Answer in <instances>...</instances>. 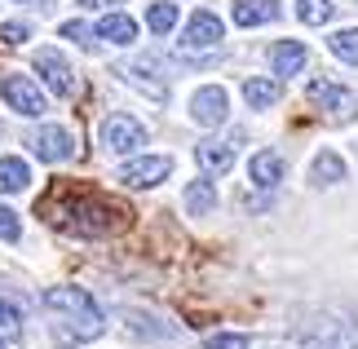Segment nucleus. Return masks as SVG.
Listing matches in <instances>:
<instances>
[{
  "mask_svg": "<svg viewBox=\"0 0 358 349\" xmlns=\"http://www.w3.org/2000/svg\"><path fill=\"white\" fill-rule=\"evenodd\" d=\"M40 217L76 239H111V234L129 230L133 221V213L120 199L85 186V181H53L49 194L40 199Z\"/></svg>",
  "mask_w": 358,
  "mask_h": 349,
  "instance_id": "1",
  "label": "nucleus"
},
{
  "mask_svg": "<svg viewBox=\"0 0 358 349\" xmlns=\"http://www.w3.org/2000/svg\"><path fill=\"white\" fill-rule=\"evenodd\" d=\"M45 310L71 318V327H76L71 341H89V336L102 332V310L93 305V297L85 287H49L45 292Z\"/></svg>",
  "mask_w": 358,
  "mask_h": 349,
  "instance_id": "2",
  "label": "nucleus"
},
{
  "mask_svg": "<svg viewBox=\"0 0 358 349\" xmlns=\"http://www.w3.org/2000/svg\"><path fill=\"white\" fill-rule=\"evenodd\" d=\"M102 146L111 155H133V150L146 146V129L133 115H106L102 120Z\"/></svg>",
  "mask_w": 358,
  "mask_h": 349,
  "instance_id": "3",
  "label": "nucleus"
},
{
  "mask_svg": "<svg viewBox=\"0 0 358 349\" xmlns=\"http://www.w3.org/2000/svg\"><path fill=\"white\" fill-rule=\"evenodd\" d=\"M306 97L314 106H323L332 120H354L358 115V93H350V89H341V85H332V80H310V89H306Z\"/></svg>",
  "mask_w": 358,
  "mask_h": 349,
  "instance_id": "4",
  "label": "nucleus"
},
{
  "mask_svg": "<svg viewBox=\"0 0 358 349\" xmlns=\"http://www.w3.org/2000/svg\"><path fill=\"white\" fill-rule=\"evenodd\" d=\"M0 97H5V106L9 111H18V115H27V120H36V115H45V93H40L27 76H5L0 80Z\"/></svg>",
  "mask_w": 358,
  "mask_h": 349,
  "instance_id": "5",
  "label": "nucleus"
},
{
  "mask_svg": "<svg viewBox=\"0 0 358 349\" xmlns=\"http://www.w3.org/2000/svg\"><path fill=\"white\" fill-rule=\"evenodd\" d=\"M226 115H230V97H226V89L203 85L195 97H190V120H195L199 129H217V124H226Z\"/></svg>",
  "mask_w": 358,
  "mask_h": 349,
  "instance_id": "6",
  "label": "nucleus"
},
{
  "mask_svg": "<svg viewBox=\"0 0 358 349\" xmlns=\"http://www.w3.org/2000/svg\"><path fill=\"white\" fill-rule=\"evenodd\" d=\"M173 173V159L169 155H142V159H129L120 169V181L133 190H146V186H159L164 177Z\"/></svg>",
  "mask_w": 358,
  "mask_h": 349,
  "instance_id": "7",
  "label": "nucleus"
},
{
  "mask_svg": "<svg viewBox=\"0 0 358 349\" xmlns=\"http://www.w3.org/2000/svg\"><path fill=\"white\" fill-rule=\"evenodd\" d=\"M31 66H36L40 76H45V85H49L53 93H58V97H71V93H76V76H71V62H66L58 49H40L36 58H31Z\"/></svg>",
  "mask_w": 358,
  "mask_h": 349,
  "instance_id": "8",
  "label": "nucleus"
},
{
  "mask_svg": "<svg viewBox=\"0 0 358 349\" xmlns=\"http://www.w3.org/2000/svg\"><path fill=\"white\" fill-rule=\"evenodd\" d=\"M222 18H217V13H208V9H199L195 18L186 22V31H182V49L186 53H195V49H217L222 45Z\"/></svg>",
  "mask_w": 358,
  "mask_h": 349,
  "instance_id": "9",
  "label": "nucleus"
},
{
  "mask_svg": "<svg viewBox=\"0 0 358 349\" xmlns=\"http://www.w3.org/2000/svg\"><path fill=\"white\" fill-rule=\"evenodd\" d=\"M31 150H36V159H45V164H66L76 155V142H71V133L58 129V124H49V129H40L31 137Z\"/></svg>",
  "mask_w": 358,
  "mask_h": 349,
  "instance_id": "10",
  "label": "nucleus"
},
{
  "mask_svg": "<svg viewBox=\"0 0 358 349\" xmlns=\"http://www.w3.org/2000/svg\"><path fill=\"white\" fill-rule=\"evenodd\" d=\"M248 177H252V186L274 190L283 181V155H279V150H257L252 164H248Z\"/></svg>",
  "mask_w": 358,
  "mask_h": 349,
  "instance_id": "11",
  "label": "nucleus"
},
{
  "mask_svg": "<svg viewBox=\"0 0 358 349\" xmlns=\"http://www.w3.org/2000/svg\"><path fill=\"white\" fill-rule=\"evenodd\" d=\"M306 45L301 40H279V45L270 49V66H274V76H296L301 66H306Z\"/></svg>",
  "mask_w": 358,
  "mask_h": 349,
  "instance_id": "12",
  "label": "nucleus"
},
{
  "mask_svg": "<svg viewBox=\"0 0 358 349\" xmlns=\"http://www.w3.org/2000/svg\"><path fill=\"white\" fill-rule=\"evenodd\" d=\"M235 27H261L279 18V0H235Z\"/></svg>",
  "mask_w": 358,
  "mask_h": 349,
  "instance_id": "13",
  "label": "nucleus"
},
{
  "mask_svg": "<svg viewBox=\"0 0 358 349\" xmlns=\"http://www.w3.org/2000/svg\"><path fill=\"white\" fill-rule=\"evenodd\" d=\"M93 31H98V40H106V45H133V40H137V22L129 18V13H106Z\"/></svg>",
  "mask_w": 358,
  "mask_h": 349,
  "instance_id": "14",
  "label": "nucleus"
},
{
  "mask_svg": "<svg viewBox=\"0 0 358 349\" xmlns=\"http://www.w3.org/2000/svg\"><path fill=\"white\" fill-rule=\"evenodd\" d=\"M31 186V169L22 155H0V194H18Z\"/></svg>",
  "mask_w": 358,
  "mask_h": 349,
  "instance_id": "15",
  "label": "nucleus"
},
{
  "mask_svg": "<svg viewBox=\"0 0 358 349\" xmlns=\"http://www.w3.org/2000/svg\"><path fill=\"white\" fill-rule=\"evenodd\" d=\"M195 159H199V169H208V173H226L230 164H235V142H199Z\"/></svg>",
  "mask_w": 358,
  "mask_h": 349,
  "instance_id": "16",
  "label": "nucleus"
},
{
  "mask_svg": "<svg viewBox=\"0 0 358 349\" xmlns=\"http://www.w3.org/2000/svg\"><path fill=\"white\" fill-rule=\"evenodd\" d=\"M310 181H314V186H336V181H345V159H341L336 150H323V155H314V164H310Z\"/></svg>",
  "mask_w": 358,
  "mask_h": 349,
  "instance_id": "17",
  "label": "nucleus"
},
{
  "mask_svg": "<svg viewBox=\"0 0 358 349\" xmlns=\"http://www.w3.org/2000/svg\"><path fill=\"white\" fill-rule=\"evenodd\" d=\"M182 199H186V213H190V217H208L213 208H217V186L199 177V181H190V186H186Z\"/></svg>",
  "mask_w": 358,
  "mask_h": 349,
  "instance_id": "18",
  "label": "nucleus"
},
{
  "mask_svg": "<svg viewBox=\"0 0 358 349\" xmlns=\"http://www.w3.org/2000/svg\"><path fill=\"white\" fill-rule=\"evenodd\" d=\"M279 85L274 80H261V76H252V80H243V97H248V106L252 111H270L274 102H279Z\"/></svg>",
  "mask_w": 358,
  "mask_h": 349,
  "instance_id": "19",
  "label": "nucleus"
},
{
  "mask_svg": "<svg viewBox=\"0 0 358 349\" xmlns=\"http://www.w3.org/2000/svg\"><path fill=\"white\" fill-rule=\"evenodd\" d=\"M146 27L155 36H169L173 27H177V5H169V0H155V5L146 9Z\"/></svg>",
  "mask_w": 358,
  "mask_h": 349,
  "instance_id": "20",
  "label": "nucleus"
},
{
  "mask_svg": "<svg viewBox=\"0 0 358 349\" xmlns=\"http://www.w3.org/2000/svg\"><path fill=\"white\" fill-rule=\"evenodd\" d=\"M327 49H332L341 62L358 66V27H345V31H336L332 40H327Z\"/></svg>",
  "mask_w": 358,
  "mask_h": 349,
  "instance_id": "21",
  "label": "nucleus"
},
{
  "mask_svg": "<svg viewBox=\"0 0 358 349\" xmlns=\"http://www.w3.org/2000/svg\"><path fill=\"white\" fill-rule=\"evenodd\" d=\"M296 18L306 27H323L332 18V0H296Z\"/></svg>",
  "mask_w": 358,
  "mask_h": 349,
  "instance_id": "22",
  "label": "nucleus"
},
{
  "mask_svg": "<svg viewBox=\"0 0 358 349\" xmlns=\"http://www.w3.org/2000/svg\"><path fill=\"white\" fill-rule=\"evenodd\" d=\"M0 239H5V243H18V239H22V221H18V213H13V208H5V204H0Z\"/></svg>",
  "mask_w": 358,
  "mask_h": 349,
  "instance_id": "23",
  "label": "nucleus"
},
{
  "mask_svg": "<svg viewBox=\"0 0 358 349\" xmlns=\"http://www.w3.org/2000/svg\"><path fill=\"white\" fill-rule=\"evenodd\" d=\"M252 341L248 336H239V332H222V336H208L203 341V349H248Z\"/></svg>",
  "mask_w": 358,
  "mask_h": 349,
  "instance_id": "24",
  "label": "nucleus"
},
{
  "mask_svg": "<svg viewBox=\"0 0 358 349\" xmlns=\"http://www.w3.org/2000/svg\"><path fill=\"white\" fill-rule=\"evenodd\" d=\"M27 36H31V27H27V22H0V45H22V40Z\"/></svg>",
  "mask_w": 358,
  "mask_h": 349,
  "instance_id": "25",
  "label": "nucleus"
},
{
  "mask_svg": "<svg viewBox=\"0 0 358 349\" xmlns=\"http://www.w3.org/2000/svg\"><path fill=\"white\" fill-rule=\"evenodd\" d=\"M62 36L66 40H80V45H93V36H98V31L85 27V22H62Z\"/></svg>",
  "mask_w": 358,
  "mask_h": 349,
  "instance_id": "26",
  "label": "nucleus"
},
{
  "mask_svg": "<svg viewBox=\"0 0 358 349\" xmlns=\"http://www.w3.org/2000/svg\"><path fill=\"white\" fill-rule=\"evenodd\" d=\"M0 327H5V332H18V327H22V314L13 310L9 301H0Z\"/></svg>",
  "mask_w": 358,
  "mask_h": 349,
  "instance_id": "27",
  "label": "nucleus"
},
{
  "mask_svg": "<svg viewBox=\"0 0 358 349\" xmlns=\"http://www.w3.org/2000/svg\"><path fill=\"white\" fill-rule=\"evenodd\" d=\"M85 9H111V5H120V0H80Z\"/></svg>",
  "mask_w": 358,
  "mask_h": 349,
  "instance_id": "28",
  "label": "nucleus"
},
{
  "mask_svg": "<svg viewBox=\"0 0 358 349\" xmlns=\"http://www.w3.org/2000/svg\"><path fill=\"white\" fill-rule=\"evenodd\" d=\"M0 349H5V336H0Z\"/></svg>",
  "mask_w": 358,
  "mask_h": 349,
  "instance_id": "29",
  "label": "nucleus"
}]
</instances>
